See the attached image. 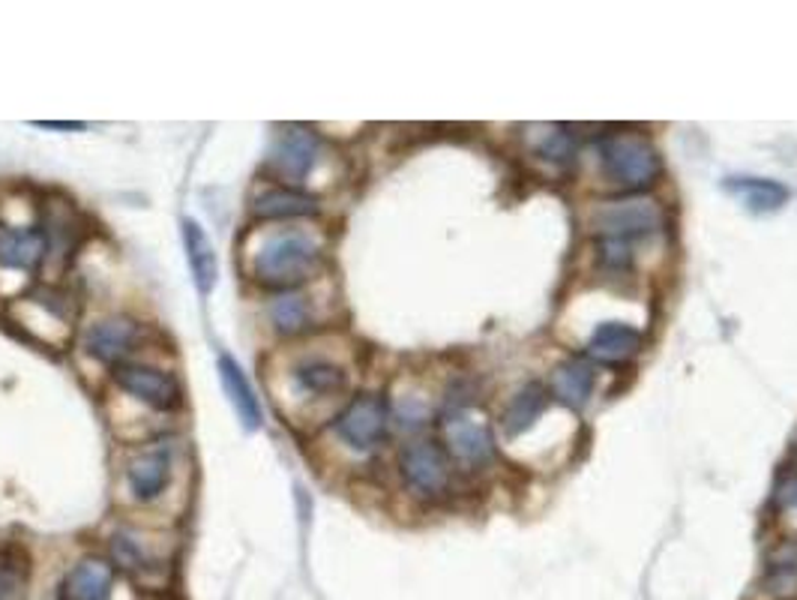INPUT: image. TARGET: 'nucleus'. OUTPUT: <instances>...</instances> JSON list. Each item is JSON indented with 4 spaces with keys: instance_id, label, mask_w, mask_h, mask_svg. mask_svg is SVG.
Listing matches in <instances>:
<instances>
[{
    "instance_id": "obj_1",
    "label": "nucleus",
    "mask_w": 797,
    "mask_h": 600,
    "mask_svg": "<svg viewBox=\"0 0 797 600\" xmlns=\"http://www.w3.org/2000/svg\"><path fill=\"white\" fill-rule=\"evenodd\" d=\"M324 250H327V241L315 228H304V225L262 228L246 246L249 274L264 288L294 292L297 285L318 276L324 265Z\"/></svg>"
},
{
    "instance_id": "obj_2",
    "label": "nucleus",
    "mask_w": 797,
    "mask_h": 600,
    "mask_svg": "<svg viewBox=\"0 0 797 600\" xmlns=\"http://www.w3.org/2000/svg\"><path fill=\"white\" fill-rule=\"evenodd\" d=\"M666 225L663 207L651 199H617L606 202L591 214V232L600 241H617L633 246L642 237H651Z\"/></svg>"
},
{
    "instance_id": "obj_3",
    "label": "nucleus",
    "mask_w": 797,
    "mask_h": 600,
    "mask_svg": "<svg viewBox=\"0 0 797 600\" xmlns=\"http://www.w3.org/2000/svg\"><path fill=\"white\" fill-rule=\"evenodd\" d=\"M596 153H600L603 172L626 190H642V186L654 184L656 172H660V156H656L654 144L642 135H606L596 142Z\"/></svg>"
},
{
    "instance_id": "obj_4",
    "label": "nucleus",
    "mask_w": 797,
    "mask_h": 600,
    "mask_svg": "<svg viewBox=\"0 0 797 600\" xmlns=\"http://www.w3.org/2000/svg\"><path fill=\"white\" fill-rule=\"evenodd\" d=\"M174 454H177V445L172 438H165V441H153L147 448H139L123 462V487L132 501L153 505L165 496V489L172 487Z\"/></svg>"
},
{
    "instance_id": "obj_5",
    "label": "nucleus",
    "mask_w": 797,
    "mask_h": 600,
    "mask_svg": "<svg viewBox=\"0 0 797 600\" xmlns=\"http://www.w3.org/2000/svg\"><path fill=\"white\" fill-rule=\"evenodd\" d=\"M318 160H321L318 135L306 126H285L267 151L264 172L273 174L283 186L304 184L306 177L315 172Z\"/></svg>"
},
{
    "instance_id": "obj_6",
    "label": "nucleus",
    "mask_w": 797,
    "mask_h": 600,
    "mask_svg": "<svg viewBox=\"0 0 797 600\" xmlns=\"http://www.w3.org/2000/svg\"><path fill=\"white\" fill-rule=\"evenodd\" d=\"M387 424H390V408H387L384 397L360 394L345 406L343 415L336 417L334 433L343 445H348L357 454H369L387 436Z\"/></svg>"
},
{
    "instance_id": "obj_7",
    "label": "nucleus",
    "mask_w": 797,
    "mask_h": 600,
    "mask_svg": "<svg viewBox=\"0 0 797 600\" xmlns=\"http://www.w3.org/2000/svg\"><path fill=\"white\" fill-rule=\"evenodd\" d=\"M114 382L126 397L139 399L153 411H174L183 406L181 378L153 364H139V360L121 364L114 369Z\"/></svg>"
},
{
    "instance_id": "obj_8",
    "label": "nucleus",
    "mask_w": 797,
    "mask_h": 600,
    "mask_svg": "<svg viewBox=\"0 0 797 600\" xmlns=\"http://www.w3.org/2000/svg\"><path fill=\"white\" fill-rule=\"evenodd\" d=\"M285 385H288L292 399H318L321 403V399L343 397L348 387V373L334 357L304 355L292 360V367L285 373Z\"/></svg>"
},
{
    "instance_id": "obj_9",
    "label": "nucleus",
    "mask_w": 797,
    "mask_h": 600,
    "mask_svg": "<svg viewBox=\"0 0 797 600\" xmlns=\"http://www.w3.org/2000/svg\"><path fill=\"white\" fill-rule=\"evenodd\" d=\"M144 327L130 316H112L102 318L96 325L88 327L84 334V348L88 355L96 357L100 364H130V357L142 346Z\"/></svg>"
},
{
    "instance_id": "obj_10",
    "label": "nucleus",
    "mask_w": 797,
    "mask_h": 600,
    "mask_svg": "<svg viewBox=\"0 0 797 600\" xmlns=\"http://www.w3.org/2000/svg\"><path fill=\"white\" fill-rule=\"evenodd\" d=\"M399 468L408 489H415L423 499L441 496L450 484V466H447L445 450L435 441H411L399 457Z\"/></svg>"
},
{
    "instance_id": "obj_11",
    "label": "nucleus",
    "mask_w": 797,
    "mask_h": 600,
    "mask_svg": "<svg viewBox=\"0 0 797 600\" xmlns=\"http://www.w3.org/2000/svg\"><path fill=\"white\" fill-rule=\"evenodd\" d=\"M45 258V237L33 223H7L0 220V267L31 274Z\"/></svg>"
},
{
    "instance_id": "obj_12",
    "label": "nucleus",
    "mask_w": 797,
    "mask_h": 600,
    "mask_svg": "<svg viewBox=\"0 0 797 600\" xmlns=\"http://www.w3.org/2000/svg\"><path fill=\"white\" fill-rule=\"evenodd\" d=\"M216 369H219V382H223L225 397L232 403L234 415L241 420V427L246 429V433L262 429L264 424L262 403H258V394H255V387L249 385V378H246V373L241 369V364H237L234 357L219 355Z\"/></svg>"
},
{
    "instance_id": "obj_13",
    "label": "nucleus",
    "mask_w": 797,
    "mask_h": 600,
    "mask_svg": "<svg viewBox=\"0 0 797 600\" xmlns=\"http://www.w3.org/2000/svg\"><path fill=\"white\" fill-rule=\"evenodd\" d=\"M445 433H447V445H450V454L456 459H462L468 466H483L489 462L494 454V441L492 433L477 424L468 415H456L445 417Z\"/></svg>"
},
{
    "instance_id": "obj_14",
    "label": "nucleus",
    "mask_w": 797,
    "mask_h": 600,
    "mask_svg": "<svg viewBox=\"0 0 797 600\" xmlns=\"http://www.w3.org/2000/svg\"><path fill=\"white\" fill-rule=\"evenodd\" d=\"M318 211L321 204L315 195L283 184L264 186L253 202V214L258 220H300V216H315Z\"/></svg>"
},
{
    "instance_id": "obj_15",
    "label": "nucleus",
    "mask_w": 797,
    "mask_h": 600,
    "mask_svg": "<svg viewBox=\"0 0 797 600\" xmlns=\"http://www.w3.org/2000/svg\"><path fill=\"white\" fill-rule=\"evenodd\" d=\"M63 594H67V600H112L114 565L105 559H96V556L81 559L67 573Z\"/></svg>"
},
{
    "instance_id": "obj_16",
    "label": "nucleus",
    "mask_w": 797,
    "mask_h": 600,
    "mask_svg": "<svg viewBox=\"0 0 797 600\" xmlns=\"http://www.w3.org/2000/svg\"><path fill=\"white\" fill-rule=\"evenodd\" d=\"M112 559L117 568L130 570L135 577L160 570L162 556L153 547V535L139 529H117L112 535Z\"/></svg>"
},
{
    "instance_id": "obj_17",
    "label": "nucleus",
    "mask_w": 797,
    "mask_h": 600,
    "mask_svg": "<svg viewBox=\"0 0 797 600\" xmlns=\"http://www.w3.org/2000/svg\"><path fill=\"white\" fill-rule=\"evenodd\" d=\"M183 246H186V262H190L192 279L202 295H211L216 276H219V262H216V250H213L211 237L195 220H183Z\"/></svg>"
},
{
    "instance_id": "obj_18",
    "label": "nucleus",
    "mask_w": 797,
    "mask_h": 600,
    "mask_svg": "<svg viewBox=\"0 0 797 600\" xmlns=\"http://www.w3.org/2000/svg\"><path fill=\"white\" fill-rule=\"evenodd\" d=\"M273 330L279 336L306 334L315 325V301L306 292H279L267 306Z\"/></svg>"
},
{
    "instance_id": "obj_19",
    "label": "nucleus",
    "mask_w": 797,
    "mask_h": 600,
    "mask_svg": "<svg viewBox=\"0 0 797 600\" xmlns=\"http://www.w3.org/2000/svg\"><path fill=\"white\" fill-rule=\"evenodd\" d=\"M638 348H642V334L633 325H626V322H603V325H596V330L591 334V343H587L591 357L603 360V364L630 360Z\"/></svg>"
},
{
    "instance_id": "obj_20",
    "label": "nucleus",
    "mask_w": 797,
    "mask_h": 600,
    "mask_svg": "<svg viewBox=\"0 0 797 600\" xmlns=\"http://www.w3.org/2000/svg\"><path fill=\"white\" fill-rule=\"evenodd\" d=\"M594 385L596 373L585 357H570L552 373V394L570 408L585 406L591 394H594Z\"/></svg>"
},
{
    "instance_id": "obj_21",
    "label": "nucleus",
    "mask_w": 797,
    "mask_h": 600,
    "mask_svg": "<svg viewBox=\"0 0 797 600\" xmlns=\"http://www.w3.org/2000/svg\"><path fill=\"white\" fill-rule=\"evenodd\" d=\"M545 406H549V394H545L543 385H525L513 399H510V406L504 408V415H501V424H504V433L510 438L522 436L528 429L534 427L537 417L543 415Z\"/></svg>"
},
{
    "instance_id": "obj_22",
    "label": "nucleus",
    "mask_w": 797,
    "mask_h": 600,
    "mask_svg": "<svg viewBox=\"0 0 797 600\" xmlns=\"http://www.w3.org/2000/svg\"><path fill=\"white\" fill-rule=\"evenodd\" d=\"M728 193H735L740 202L747 204L753 214H770L779 211L788 202V190L779 181H765V177H732L726 181Z\"/></svg>"
},
{
    "instance_id": "obj_23",
    "label": "nucleus",
    "mask_w": 797,
    "mask_h": 600,
    "mask_svg": "<svg viewBox=\"0 0 797 600\" xmlns=\"http://www.w3.org/2000/svg\"><path fill=\"white\" fill-rule=\"evenodd\" d=\"M42 237H45V255L51 253L61 262L70 258L75 244H79V225L72 220L70 204L61 202V207H49L45 223H42Z\"/></svg>"
},
{
    "instance_id": "obj_24",
    "label": "nucleus",
    "mask_w": 797,
    "mask_h": 600,
    "mask_svg": "<svg viewBox=\"0 0 797 600\" xmlns=\"http://www.w3.org/2000/svg\"><path fill=\"white\" fill-rule=\"evenodd\" d=\"M765 589L777 598L797 594V540L779 543L765 570Z\"/></svg>"
},
{
    "instance_id": "obj_25",
    "label": "nucleus",
    "mask_w": 797,
    "mask_h": 600,
    "mask_svg": "<svg viewBox=\"0 0 797 600\" xmlns=\"http://www.w3.org/2000/svg\"><path fill=\"white\" fill-rule=\"evenodd\" d=\"M540 153H543L545 160H552L558 165H570L575 156V139L566 130H555V133H549L543 144H540Z\"/></svg>"
},
{
    "instance_id": "obj_26",
    "label": "nucleus",
    "mask_w": 797,
    "mask_h": 600,
    "mask_svg": "<svg viewBox=\"0 0 797 600\" xmlns=\"http://www.w3.org/2000/svg\"><path fill=\"white\" fill-rule=\"evenodd\" d=\"M399 424H402L405 429H417V427H423L426 424V406L420 403V399L415 397H408L399 403Z\"/></svg>"
},
{
    "instance_id": "obj_27",
    "label": "nucleus",
    "mask_w": 797,
    "mask_h": 600,
    "mask_svg": "<svg viewBox=\"0 0 797 600\" xmlns=\"http://www.w3.org/2000/svg\"><path fill=\"white\" fill-rule=\"evenodd\" d=\"M774 501L779 508H797V471L779 478L777 489H774Z\"/></svg>"
},
{
    "instance_id": "obj_28",
    "label": "nucleus",
    "mask_w": 797,
    "mask_h": 600,
    "mask_svg": "<svg viewBox=\"0 0 797 600\" xmlns=\"http://www.w3.org/2000/svg\"><path fill=\"white\" fill-rule=\"evenodd\" d=\"M21 573L19 570L0 565V600H19L21 598Z\"/></svg>"
},
{
    "instance_id": "obj_29",
    "label": "nucleus",
    "mask_w": 797,
    "mask_h": 600,
    "mask_svg": "<svg viewBox=\"0 0 797 600\" xmlns=\"http://www.w3.org/2000/svg\"><path fill=\"white\" fill-rule=\"evenodd\" d=\"M33 126H40V130H84L81 121H37Z\"/></svg>"
}]
</instances>
